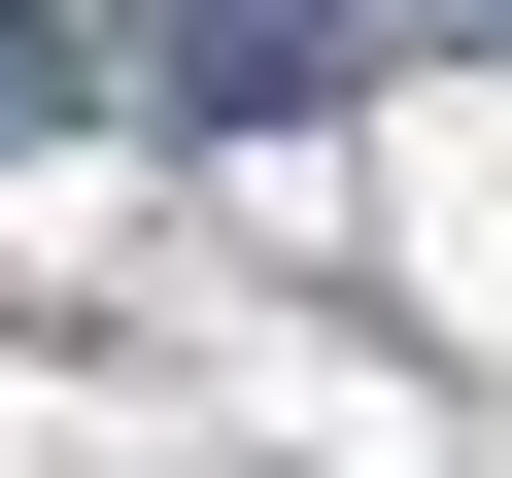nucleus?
Masks as SVG:
<instances>
[{
  "label": "nucleus",
  "mask_w": 512,
  "mask_h": 478,
  "mask_svg": "<svg viewBox=\"0 0 512 478\" xmlns=\"http://www.w3.org/2000/svg\"><path fill=\"white\" fill-rule=\"evenodd\" d=\"M342 35H308V0H171V103H308Z\"/></svg>",
  "instance_id": "1"
},
{
  "label": "nucleus",
  "mask_w": 512,
  "mask_h": 478,
  "mask_svg": "<svg viewBox=\"0 0 512 478\" xmlns=\"http://www.w3.org/2000/svg\"><path fill=\"white\" fill-rule=\"evenodd\" d=\"M103 103V35H69V0H0V137H69Z\"/></svg>",
  "instance_id": "2"
}]
</instances>
